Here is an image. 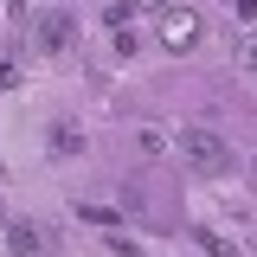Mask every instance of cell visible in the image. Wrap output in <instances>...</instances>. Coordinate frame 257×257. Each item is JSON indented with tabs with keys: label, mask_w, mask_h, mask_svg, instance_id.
Instances as JSON below:
<instances>
[{
	"label": "cell",
	"mask_w": 257,
	"mask_h": 257,
	"mask_svg": "<svg viewBox=\"0 0 257 257\" xmlns=\"http://www.w3.org/2000/svg\"><path fill=\"white\" fill-rule=\"evenodd\" d=\"M128 7H135V13H142V7H167V0H128Z\"/></svg>",
	"instance_id": "cell-9"
},
{
	"label": "cell",
	"mask_w": 257,
	"mask_h": 257,
	"mask_svg": "<svg viewBox=\"0 0 257 257\" xmlns=\"http://www.w3.org/2000/svg\"><path fill=\"white\" fill-rule=\"evenodd\" d=\"M77 148H84V135L71 122H52V155H77Z\"/></svg>",
	"instance_id": "cell-5"
},
{
	"label": "cell",
	"mask_w": 257,
	"mask_h": 257,
	"mask_svg": "<svg viewBox=\"0 0 257 257\" xmlns=\"http://www.w3.org/2000/svg\"><path fill=\"white\" fill-rule=\"evenodd\" d=\"M244 64H251V71H257V39H244Z\"/></svg>",
	"instance_id": "cell-8"
},
{
	"label": "cell",
	"mask_w": 257,
	"mask_h": 257,
	"mask_svg": "<svg viewBox=\"0 0 257 257\" xmlns=\"http://www.w3.org/2000/svg\"><path fill=\"white\" fill-rule=\"evenodd\" d=\"M174 148H180V161H187L193 174H206V180L231 167V142H225L219 128H180V142H174Z\"/></svg>",
	"instance_id": "cell-1"
},
{
	"label": "cell",
	"mask_w": 257,
	"mask_h": 257,
	"mask_svg": "<svg viewBox=\"0 0 257 257\" xmlns=\"http://www.w3.org/2000/svg\"><path fill=\"white\" fill-rule=\"evenodd\" d=\"M7 244H13L20 257H39V251H52V231H45V225H26V219H13V225H7Z\"/></svg>",
	"instance_id": "cell-3"
},
{
	"label": "cell",
	"mask_w": 257,
	"mask_h": 257,
	"mask_svg": "<svg viewBox=\"0 0 257 257\" xmlns=\"http://www.w3.org/2000/svg\"><path fill=\"white\" fill-rule=\"evenodd\" d=\"M71 32H77L71 13H45V20H39V45H45V52H64V45H71Z\"/></svg>",
	"instance_id": "cell-4"
},
{
	"label": "cell",
	"mask_w": 257,
	"mask_h": 257,
	"mask_svg": "<svg viewBox=\"0 0 257 257\" xmlns=\"http://www.w3.org/2000/svg\"><path fill=\"white\" fill-rule=\"evenodd\" d=\"M103 26H116V32H135V7H109V20Z\"/></svg>",
	"instance_id": "cell-6"
},
{
	"label": "cell",
	"mask_w": 257,
	"mask_h": 257,
	"mask_svg": "<svg viewBox=\"0 0 257 257\" xmlns=\"http://www.w3.org/2000/svg\"><path fill=\"white\" fill-rule=\"evenodd\" d=\"M199 244H206V251H212V257H238V251H231V244H225V238H219V231H199Z\"/></svg>",
	"instance_id": "cell-7"
},
{
	"label": "cell",
	"mask_w": 257,
	"mask_h": 257,
	"mask_svg": "<svg viewBox=\"0 0 257 257\" xmlns=\"http://www.w3.org/2000/svg\"><path fill=\"white\" fill-rule=\"evenodd\" d=\"M199 39H206V26H199L193 7H161V45L167 52H193Z\"/></svg>",
	"instance_id": "cell-2"
}]
</instances>
